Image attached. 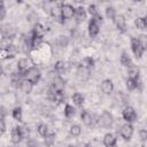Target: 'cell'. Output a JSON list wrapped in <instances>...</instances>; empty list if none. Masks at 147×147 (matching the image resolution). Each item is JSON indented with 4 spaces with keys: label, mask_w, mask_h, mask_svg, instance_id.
<instances>
[{
    "label": "cell",
    "mask_w": 147,
    "mask_h": 147,
    "mask_svg": "<svg viewBox=\"0 0 147 147\" xmlns=\"http://www.w3.org/2000/svg\"><path fill=\"white\" fill-rule=\"evenodd\" d=\"M96 123H98L99 126H101L103 129H109V127H111V125L114 123V117L109 111L103 110L99 115V117L96 119Z\"/></svg>",
    "instance_id": "cell-1"
},
{
    "label": "cell",
    "mask_w": 147,
    "mask_h": 147,
    "mask_svg": "<svg viewBox=\"0 0 147 147\" xmlns=\"http://www.w3.org/2000/svg\"><path fill=\"white\" fill-rule=\"evenodd\" d=\"M23 77H24L25 79L30 80L33 85H36L37 83H39V80H40V78H41V74H40V70H39L37 67L33 65V67L30 68L26 72L23 74Z\"/></svg>",
    "instance_id": "cell-2"
},
{
    "label": "cell",
    "mask_w": 147,
    "mask_h": 147,
    "mask_svg": "<svg viewBox=\"0 0 147 147\" xmlns=\"http://www.w3.org/2000/svg\"><path fill=\"white\" fill-rule=\"evenodd\" d=\"M122 117L126 123H132L137 119V113H136L133 107L125 106L124 109L122 110Z\"/></svg>",
    "instance_id": "cell-3"
},
{
    "label": "cell",
    "mask_w": 147,
    "mask_h": 147,
    "mask_svg": "<svg viewBox=\"0 0 147 147\" xmlns=\"http://www.w3.org/2000/svg\"><path fill=\"white\" fill-rule=\"evenodd\" d=\"M16 67H17V71H18V72L24 74V72H26L30 68H32V67H33V62H32V60H31V59L22 57V59H20V60H18V62H17Z\"/></svg>",
    "instance_id": "cell-4"
},
{
    "label": "cell",
    "mask_w": 147,
    "mask_h": 147,
    "mask_svg": "<svg viewBox=\"0 0 147 147\" xmlns=\"http://www.w3.org/2000/svg\"><path fill=\"white\" fill-rule=\"evenodd\" d=\"M133 125L131 123H125L119 129V134L124 140H130L133 136Z\"/></svg>",
    "instance_id": "cell-5"
},
{
    "label": "cell",
    "mask_w": 147,
    "mask_h": 147,
    "mask_svg": "<svg viewBox=\"0 0 147 147\" xmlns=\"http://www.w3.org/2000/svg\"><path fill=\"white\" fill-rule=\"evenodd\" d=\"M61 9H62V17H63V20H70V18L75 17L76 8L72 5H70V3H62Z\"/></svg>",
    "instance_id": "cell-6"
},
{
    "label": "cell",
    "mask_w": 147,
    "mask_h": 147,
    "mask_svg": "<svg viewBox=\"0 0 147 147\" xmlns=\"http://www.w3.org/2000/svg\"><path fill=\"white\" fill-rule=\"evenodd\" d=\"M61 6H62V3H55L54 6L51 7L49 13H51V16H52L55 21H57V22H60V23H63L64 20H63V17H62V9H61Z\"/></svg>",
    "instance_id": "cell-7"
},
{
    "label": "cell",
    "mask_w": 147,
    "mask_h": 147,
    "mask_svg": "<svg viewBox=\"0 0 147 147\" xmlns=\"http://www.w3.org/2000/svg\"><path fill=\"white\" fill-rule=\"evenodd\" d=\"M131 51L137 59H140L142 56V53L145 52V49L142 48L137 38H131Z\"/></svg>",
    "instance_id": "cell-8"
},
{
    "label": "cell",
    "mask_w": 147,
    "mask_h": 147,
    "mask_svg": "<svg viewBox=\"0 0 147 147\" xmlns=\"http://www.w3.org/2000/svg\"><path fill=\"white\" fill-rule=\"evenodd\" d=\"M100 22H98L94 18H91L90 22H88V25H87V31H88V34L90 37H96L100 32Z\"/></svg>",
    "instance_id": "cell-9"
},
{
    "label": "cell",
    "mask_w": 147,
    "mask_h": 147,
    "mask_svg": "<svg viewBox=\"0 0 147 147\" xmlns=\"http://www.w3.org/2000/svg\"><path fill=\"white\" fill-rule=\"evenodd\" d=\"M114 23H115V25L119 32L124 33L126 31V18L123 15H117L114 20Z\"/></svg>",
    "instance_id": "cell-10"
},
{
    "label": "cell",
    "mask_w": 147,
    "mask_h": 147,
    "mask_svg": "<svg viewBox=\"0 0 147 147\" xmlns=\"http://www.w3.org/2000/svg\"><path fill=\"white\" fill-rule=\"evenodd\" d=\"M51 87H52L53 90L57 91V92H63V90H64V87H65V83H64V80L62 79V77L57 75V76L52 80Z\"/></svg>",
    "instance_id": "cell-11"
},
{
    "label": "cell",
    "mask_w": 147,
    "mask_h": 147,
    "mask_svg": "<svg viewBox=\"0 0 147 147\" xmlns=\"http://www.w3.org/2000/svg\"><path fill=\"white\" fill-rule=\"evenodd\" d=\"M76 75H77V78H78L79 80L85 82V80H87V79L90 78L91 72H90V70H88V69H86V68H84L82 64H79V65L77 67Z\"/></svg>",
    "instance_id": "cell-12"
},
{
    "label": "cell",
    "mask_w": 147,
    "mask_h": 147,
    "mask_svg": "<svg viewBox=\"0 0 147 147\" xmlns=\"http://www.w3.org/2000/svg\"><path fill=\"white\" fill-rule=\"evenodd\" d=\"M80 118H82L83 123H84L86 126H93V125H94V122L96 121V119H94V116H93L91 113L86 111V110L82 111V114H80Z\"/></svg>",
    "instance_id": "cell-13"
},
{
    "label": "cell",
    "mask_w": 147,
    "mask_h": 147,
    "mask_svg": "<svg viewBox=\"0 0 147 147\" xmlns=\"http://www.w3.org/2000/svg\"><path fill=\"white\" fill-rule=\"evenodd\" d=\"M87 13L92 16V18L96 20L98 22H102V15L100 14V11L95 5H90L87 7Z\"/></svg>",
    "instance_id": "cell-14"
},
{
    "label": "cell",
    "mask_w": 147,
    "mask_h": 147,
    "mask_svg": "<svg viewBox=\"0 0 147 147\" xmlns=\"http://www.w3.org/2000/svg\"><path fill=\"white\" fill-rule=\"evenodd\" d=\"M101 91H102L105 94H107V95L111 94L113 91H114V83H113L110 79H105V80H102V83H101Z\"/></svg>",
    "instance_id": "cell-15"
},
{
    "label": "cell",
    "mask_w": 147,
    "mask_h": 147,
    "mask_svg": "<svg viewBox=\"0 0 147 147\" xmlns=\"http://www.w3.org/2000/svg\"><path fill=\"white\" fill-rule=\"evenodd\" d=\"M116 144H117V139H116V137H115L114 133L108 132V133L105 134V137H103V145H105L106 147L116 146Z\"/></svg>",
    "instance_id": "cell-16"
},
{
    "label": "cell",
    "mask_w": 147,
    "mask_h": 147,
    "mask_svg": "<svg viewBox=\"0 0 147 147\" xmlns=\"http://www.w3.org/2000/svg\"><path fill=\"white\" fill-rule=\"evenodd\" d=\"M86 15H87V13H86V10H85L84 7L79 6L78 8H76L75 20H76L77 23H82V22H84V21L86 20Z\"/></svg>",
    "instance_id": "cell-17"
},
{
    "label": "cell",
    "mask_w": 147,
    "mask_h": 147,
    "mask_svg": "<svg viewBox=\"0 0 147 147\" xmlns=\"http://www.w3.org/2000/svg\"><path fill=\"white\" fill-rule=\"evenodd\" d=\"M22 139H23V137H22V134H21L18 127L15 126V127L11 130V132H10V140H11V142L15 144V145H17V144L21 142Z\"/></svg>",
    "instance_id": "cell-18"
},
{
    "label": "cell",
    "mask_w": 147,
    "mask_h": 147,
    "mask_svg": "<svg viewBox=\"0 0 147 147\" xmlns=\"http://www.w3.org/2000/svg\"><path fill=\"white\" fill-rule=\"evenodd\" d=\"M32 33L34 36H38V37H44L45 36V32H46V26L42 25L41 23H34L33 28H32Z\"/></svg>",
    "instance_id": "cell-19"
},
{
    "label": "cell",
    "mask_w": 147,
    "mask_h": 147,
    "mask_svg": "<svg viewBox=\"0 0 147 147\" xmlns=\"http://www.w3.org/2000/svg\"><path fill=\"white\" fill-rule=\"evenodd\" d=\"M139 75H140V70L136 64H132L131 67L127 68V77L138 80L139 79Z\"/></svg>",
    "instance_id": "cell-20"
},
{
    "label": "cell",
    "mask_w": 147,
    "mask_h": 147,
    "mask_svg": "<svg viewBox=\"0 0 147 147\" xmlns=\"http://www.w3.org/2000/svg\"><path fill=\"white\" fill-rule=\"evenodd\" d=\"M20 90H21L23 93L29 94V93H31L32 90H33V84H32L30 80H28V79L24 78V79L22 80V83H21V87H20Z\"/></svg>",
    "instance_id": "cell-21"
},
{
    "label": "cell",
    "mask_w": 147,
    "mask_h": 147,
    "mask_svg": "<svg viewBox=\"0 0 147 147\" xmlns=\"http://www.w3.org/2000/svg\"><path fill=\"white\" fill-rule=\"evenodd\" d=\"M119 61H121V64H122L123 67H125V68H129V67H131V65L133 64L131 56H130L125 51H124V52H122V55H121Z\"/></svg>",
    "instance_id": "cell-22"
},
{
    "label": "cell",
    "mask_w": 147,
    "mask_h": 147,
    "mask_svg": "<svg viewBox=\"0 0 147 147\" xmlns=\"http://www.w3.org/2000/svg\"><path fill=\"white\" fill-rule=\"evenodd\" d=\"M134 25H136V28L139 29V30H145V29H147V16L136 18Z\"/></svg>",
    "instance_id": "cell-23"
},
{
    "label": "cell",
    "mask_w": 147,
    "mask_h": 147,
    "mask_svg": "<svg viewBox=\"0 0 147 147\" xmlns=\"http://www.w3.org/2000/svg\"><path fill=\"white\" fill-rule=\"evenodd\" d=\"M11 117H13L15 121L22 122V121H23V111H22V108H21V107H15V108L11 110Z\"/></svg>",
    "instance_id": "cell-24"
},
{
    "label": "cell",
    "mask_w": 147,
    "mask_h": 147,
    "mask_svg": "<svg viewBox=\"0 0 147 147\" xmlns=\"http://www.w3.org/2000/svg\"><path fill=\"white\" fill-rule=\"evenodd\" d=\"M94 59L92 56H85L83 60H82V65L88 70H91L93 67H94Z\"/></svg>",
    "instance_id": "cell-25"
},
{
    "label": "cell",
    "mask_w": 147,
    "mask_h": 147,
    "mask_svg": "<svg viewBox=\"0 0 147 147\" xmlns=\"http://www.w3.org/2000/svg\"><path fill=\"white\" fill-rule=\"evenodd\" d=\"M54 71H55L59 76H61L62 74H64V72H65V63H64L63 61H57V62H55V64H54Z\"/></svg>",
    "instance_id": "cell-26"
},
{
    "label": "cell",
    "mask_w": 147,
    "mask_h": 147,
    "mask_svg": "<svg viewBox=\"0 0 147 147\" xmlns=\"http://www.w3.org/2000/svg\"><path fill=\"white\" fill-rule=\"evenodd\" d=\"M71 100H72V102L77 106V107H80V106H83V103H84V96H83V94H80V93H74L72 94V96H71Z\"/></svg>",
    "instance_id": "cell-27"
},
{
    "label": "cell",
    "mask_w": 147,
    "mask_h": 147,
    "mask_svg": "<svg viewBox=\"0 0 147 147\" xmlns=\"http://www.w3.org/2000/svg\"><path fill=\"white\" fill-rule=\"evenodd\" d=\"M75 114H76L75 107L71 106V105H69V103H67L65 107H64V116L67 118H71L72 116H75Z\"/></svg>",
    "instance_id": "cell-28"
},
{
    "label": "cell",
    "mask_w": 147,
    "mask_h": 147,
    "mask_svg": "<svg viewBox=\"0 0 147 147\" xmlns=\"http://www.w3.org/2000/svg\"><path fill=\"white\" fill-rule=\"evenodd\" d=\"M37 132H38L39 136H41V137L45 138L48 134V126L45 123H39L38 126H37Z\"/></svg>",
    "instance_id": "cell-29"
},
{
    "label": "cell",
    "mask_w": 147,
    "mask_h": 147,
    "mask_svg": "<svg viewBox=\"0 0 147 147\" xmlns=\"http://www.w3.org/2000/svg\"><path fill=\"white\" fill-rule=\"evenodd\" d=\"M138 84H139V79L136 80V79H132V78H129L126 79V87L129 91H133L136 88H138Z\"/></svg>",
    "instance_id": "cell-30"
},
{
    "label": "cell",
    "mask_w": 147,
    "mask_h": 147,
    "mask_svg": "<svg viewBox=\"0 0 147 147\" xmlns=\"http://www.w3.org/2000/svg\"><path fill=\"white\" fill-rule=\"evenodd\" d=\"M69 133L72 136V137H78L80 136L82 133V127L78 125V124H72L69 129Z\"/></svg>",
    "instance_id": "cell-31"
},
{
    "label": "cell",
    "mask_w": 147,
    "mask_h": 147,
    "mask_svg": "<svg viewBox=\"0 0 147 147\" xmlns=\"http://www.w3.org/2000/svg\"><path fill=\"white\" fill-rule=\"evenodd\" d=\"M106 16L109 18V20H115V17L117 16V14H116V9L114 8V7H111V6H108L107 8H106Z\"/></svg>",
    "instance_id": "cell-32"
},
{
    "label": "cell",
    "mask_w": 147,
    "mask_h": 147,
    "mask_svg": "<svg viewBox=\"0 0 147 147\" xmlns=\"http://www.w3.org/2000/svg\"><path fill=\"white\" fill-rule=\"evenodd\" d=\"M55 141V133H48L46 137H45V145L47 147H51Z\"/></svg>",
    "instance_id": "cell-33"
},
{
    "label": "cell",
    "mask_w": 147,
    "mask_h": 147,
    "mask_svg": "<svg viewBox=\"0 0 147 147\" xmlns=\"http://www.w3.org/2000/svg\"><path fill=\"white\" fill-rule=\"evenodd\" d=\"M137 39L140 42V45L142 46V48L146 51L147 49V34H140V36H138Z\"/></svg>",
    "instance_id": "cell-34"
},
{
    "label": "cell",
    "mask_w": 147,
    "mask_h": 147,
    "mask_svg": "<svg viewBox=\"0 0 147 147\" xmlns=\"http://www.w3.org/2000/svg\"><path fill=\"white\" fill-rule=\"evenodd\" d=\"M68 44H69V39H68V37H65V36H60V37L57 38V45H59V46H61V47H65Z\"/></svg>",
    "instance_id": "cell-35"
},
{
    "label": "cell",
    "mask_w": 147,
    "mask_h": 147,
    "mask_svg": "<svg viewBox=\"0 0 147 147\" xmlns=\"http://www.w3.org/2000/svg\"><path fill=\"white\" fill-rule=\"evenodd\" d=\"M5 49V48H3ZM8 52H9V54H10V56L11 57H15V55L18 53V48H17V46L15 45V44H13V45H10L8 48H6Z\"/></svg>",
    "instance_id": "cell-36"
},
{
    "label": "cell",
    "mask_w": 147,
    "mask_h": 147,
    "mask_svg": "<svg viewBox=\"0 0 147 147\" xmlns=\"http://www.w3.org/2000/svg\"><path fill=\"white\" fill-rule=\"evenodd\" d=\"M17 127H18V130H20V132H21L23 139L29 138V130H28L26 126H24V125H17Z\"/></svg>",
    "instance_id": "cell-37"
},
{
    "label": "cell",
    "mask_w": 147,
    "mask_h": 147,
    "mask_svg": "<svg viewBox=\"0 0 147 147\" xmlns=\"http://www.w3.org/2000/svg\"><path fill=\"white\" fill-rule=\"evenodd\" d=\"M0 59L1 60H7V59H13V57L10 56V54H9V52L7 49L1 48V51H0Z\"/></svg>",
    "instance_id": "cell-38"
},
{
    "label": "cell",
    "mask_w": 147,
    "mask_h": 147,
    "mask_svg": "<svg viewBox=\"0 0 147 147\" xmlns=\"http://www.w3.org/2000/svg\"><path fill=\"white\" fill-rule=\"evenodd\" d=\"M139 138L141 141H147V130L145 129L139 130Z\"/></svg>",
    "instance_id": "cell-39"
},
{
    "label": "cell",
    "mask_w": 147,
    "mask_h": 147,
    "mask_svg": "<svg viewBox=\"0 0 147 147\" xmlns=\"http://www.w3.org/2000/svg\"><path fill=\"white\" fill-rule=\"evenodd\" d=\"M6 17V7H5V2H1L0 5V20H5Z\"/></svg>",
    "instance_id": "cell-40"
},
{
    "label": "cell",
    "mask_w": 147,
    "mask_h": 147,
    "mask_svg": "<svg viewBox=\"0 0 147 147\" xmlns=\"http://www.w3.org/2000/svg\"><path fill=\"white\" fill-rule=\"evenodd\" d=\"M0 123H1V134H3L6 132V123H5V118H1L0 119Z\"/></svg>",
    "instance_id": "cell-41"
},
{
    "label": "cell",
    "mask_w": 147,
    "mask_h": 147,
    "mask_svg": "<svg viewBox=\"0 0 147 147\" xmlns=\"http://www.w3.org/2000/svg\"><path fill=\"white\" fill-rule=\"evenodd\" d=\"M78 147H91V145H90L88 142H83V144H80Z\"/></svg>",
    "instance_id": "cell-42"
},
{
    "label": "cell",
    "mask_w": 147,
    "mask_h": 147,
    "mask_svg": "<svg viewBox=\"0 0 147 147\" xmlns=\"http://www.w3.org/2000/svg\"><path fill=\"white\" fill-rule=\"evenodd\" d=\"M68 147H77V146H74V145H69Z\"/></svg>",
    "instance_id": "cell-43"
},
{
    "label": "cell",
    "mask_w": 147,
    "mask_h": 147,
    "mask_svg": "<svg viewBox=\"0 0 147 147\" xmlns=\"http://www.w3.org/2000/svg\"><path fill=\"white\" fill-rule=\"evenodd\" d=\"M111 147H117V145H116V146H111Z\"/></svg>",
    "instance_id": "cell-44"
}]
</instances>
